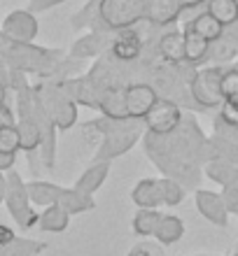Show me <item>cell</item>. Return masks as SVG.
<instances>
[{"label":"cell","instance_id":"15","mask_svg":"<svg viewBox=\"0 0 238 256\" xmlns=\"http://www.w3.org/2000/svg\"><path fill=\"white\" fill-rule=\"evenodd\" d=\"M131 202L138 210H159L163 205L161 198V184L154 177L140 180V182L131 189Z\"/></svg>","mask_w":238,"mask_h":256},{"label":"cell","instance_id":"4","mask_svg":"<svg viewBox=\"0 0 238 256\" xmlns=\"http://www.w3.org/2000/svg\"><path fill=\"white\" fill-rule=\"evenodd\" d=\"M143 133H145L143 122H136V119L117 122L115 128L98 142V147L94 152V163H112L115 158L124 156L143 140Z\"/></svg>","mask_w":238,"mask_h":256},{"label":"cell","instance_id":"17","mask_svg":"<svg viewBox=\"0 0 238 256\" xmlns=\"http://www.w3.org/2000/svg\"><path fill=\"white\" fill-rule=\"evenodd\" d=\"M110 168H112V163H91V166L80 175V180L75 182L73 189L80 191L82 196L94 198V194L101 189L103 184H105V180H108Z\"/></svg>","mask_w":238,"mask_h":256},{"label":"cell","instance_id":"30","mask_svg":"<svg viewBox=\"0 0 238 256\" xmlns=\"http://www.w3.org/2000/svg\"><path fill=\"white\" fill-rule=\"evenodd\" d=\"M0 152H5V154H17V152H21V138H19L17 126L0 128Z\"/></svg>","mask_w":238,"mask_h":256},{"label":"cell","instance_id":"24","mask_svg":"<svg viewBox=\"0 0 238 256\" xmlns=\"http://www.w3.org/2000/svg\"><path fill=\"white\" fill-rule=\"evenodd\" d=\"M56 205H61V208L66 210L70 216L84 214V212L96 210V200H94V198L82 196L80 191H75L73 186H66V189H63V194H61V198H59V202H56Z\"/></svg>","mask_w":238,"mask_h":256},{"label":"cell","instance_id":"5","mask_svg":"<svg viewBox=\"0 0 238 256\" xmlns=\"http://www.w3.org/2000/svg\"><path fill=\"white\" fill-rule=\"evenodd\" d=\"M10 214H12L14 224L19 226L21 230H31L38 226V212H35L33 202L28 198L26 191V182L21 180V175L17 170H10L7 172V191H5V202H3Z\"/></svg>","mask_w":238,"mask_h":256},{"label":"cell","instance_id":"25","mask_svg":"<svg viewBox=\"0 0 238 256\" xmlns=\"http://www.w3.org/2000/svg\"><path fill=\"white\" fill-rule=\"evenodd\" d=\"M45 250H47V242L17 236L10 244L0 247V256H40Z\"/></svg>","mask_w":238,"mask_h":256},{"label":"cell","instance_id":"12","mask_svg":"<svg viewBox=\"0 0 238 256\" xmlns=\"http://www.w3.org/2000/svg\"><path fill=\"white\" fill-rule=\"evenodd\" d=\"M194 205H196L198 214L203 216L208 224L217 226V228H226L229 226V210H226L224 200L217 191L208 189H196L194 191Z\"/></svg>","mask_w":238,"mask_h":256},{"label":"cell","instance_id":"39","mask_svg":"<svg viewBox=\"0 0 238 256\" xmlns=\"http://www.w3.org/2000/svg\"><path fill=\"white\" fill-rule=\"evenodd\" d=\"M184 10H198V7H205L208 0H180Z\"/></svg>","mask_w":238,"mask_h":256},{"label":"cell","instance_id":"33","mask_svg":"<svg viewBox=\"0 0 238 256\" xmlns=\"http://www.w3.org/2000/svg\"><path fill=\"white\" fill-rule=\"evenodd\" d=\"M126 256H166V252H163V244H159L157 240H143L133 244Z\"/></svg>","mask_w":238,"mask_h":256},{"label":"cell","instance_id":"6","mask_svg":"<svg viewBox=\"0 0 238 256\" xmlns=\"http://www.w3.org/2000/svg\"><path fill=\"white\" fill-rule=\"evenodd\" d=\"M222 72H224V66H208L194 70L189 80V94L198 110H219L222 105V91H219Z\"/></svg>","mask_w":238,"mask_h":256},{"label":"cell","instance_id":"21","mask_svg":"<svg viewBox=\"0 0 238 256\" xmlns=\"http://www.w3.org/2000/svg\"><path fill=\"white\" fill-rule=\"evenodd\" d=\"M184 61L189 66H198V63L208 61V54H210V42L201 38L198 33L184 28Z\"/></svg>","mask_w":238,"mask_h":256},{"label":"cell","instance_id":"23","mask_svg":"<svg viewBox=\"0 0 238 256\" xmlns=\"http://www.w3.org/2000/svg\"><path fill=\"white\" fill-rule=\"evenodd\" d=\"M98 112H101L103 116H108V119H129V114H126V102H124V88L103 91Z\"/></svg>","mask_w":238,"mask_h":256},{"label":"cell","instance_id":"26","mask_svg":"<svg viewBox=\"0 0 238 256\" xmlns=\"http://www.w3.org/2000/svg\"><path fill=\"white\" fill-rule=\"evenodd\" d=\"M205 12L215 16L222 26H233L238 24V0H208Z\"/></svg>","mask_w":238,"mask_h":256},{"label":"cell","instance_id":"41","mask_svg":"<svg viewBox=\"0 0 238 256\" xmlns=\"http://www.w3.org/2000/svg\"><path fill=\"white\" fill-rule=\"evenodd\" d=\"M0 102H10V84L0 82Z\"/></svg>","mask_w":238,"mask_h":256},{"label":"cell","instance_id":"40","mask_svg":"<svg viewBox=\"0 0 238 256\" xmlns=\"http://www.w3.org/2000/svg\"><path fill=\"white\" fill-rule=\"evenodd\" d=\"M5 191H7V172H0V205L5 202Z\"/></svg>","mask_w":238,"mask_h":256},{"label":"cell","instance_id":"36","mask_svg":"<svg viewBox=\"0 0 238 256\" xmlns=\"http://www.w3.org/2000/svg\"><path fill=\"white\" fill-rule=\"evenodd\" d=\"M3 126H17V114L10 102H0V128Z\"/></svg>","mask_w":238,"mask_h":256},{"label":"cell","instance_id":"20","mask_svg":"<svg viewBox=\"0 0 238 256\" xmlns=\"http://www.w3.org/2000/svg\"><path fill=\"white\" fill-rule=\"evenodd\" d=\"M70 226V214L61 205H49L38 216V228L42 233H63Z\"/></svg>","mask_w":238,"mask_h":256},{"label":"cell","instance_id":"9","mask_svg":"<svg viewBox=\"0 0 238 256\" xmlns=\"http://www.w3.org/2000/svg\"><path fill=\"white\" fill-rule=\"evenodd\" d=\"M112 42V30H101V28H91L84 35H80L73 44H70L68 56L75 61H94L98 56H103L110 49Z\"/></svg>","mask_w":238,"mask_h":256},{"label":"cell","instance_id":"11","mask_svg":"<svg viewBox=\"0 0 238 256\" xmlns=\"http://www.w3.org/2000/svg\"><path fill=\"white\" fill-rule=\"evenodd\" d=\"M110 56L119 63H136L145 52V38L138 28H124L112 33L110 42Z\"/></svg>","mask_w":238,"mask_h":256},{"label":"cell","instance_id":"31","mask_svg":"<svg viewBox=\"0 0 238 256\" xmlns=\"http://www.w3.org/2000/svg\"><path fill=\"white\" fill-rule=\"evenodd\" d=\"M219 91H222V100L238 96V68H224L222 80H219Z\"/></svg>","mask_w":238,"mask_h":256},{"label":"cell","instance_id":"28","mask_svg":"<svg viewBox=\"0 0 238 256\" xmlns=\"http://www.w3.org/2000/svg\"><path fill=\"white\" fill-rule=\"evenodd\" d=\"M98 2H101V0H87V2L70 16V28H73V30H91L96 19H98Z\"/></svg>","mask_w":238,"mask_h":256},{"label":"cell","instance_id":"42","mask_svg":"<svg viewBox=\"0 0 238 256\" xmlns=\"http://www.w3.org/2000/svg\"><path fill=\"white\" fill-rule=\"evenodd\" d=\"M196 256H222V254H196Z\"/></svg>","mask_w":238,"mask_h":256},{"label":"cell","instance_id":"38","mask_svg":"<svg viewBox=\"0 0 238 256\" xmlns=\"http://www.w3.org/2000/svg\"><path fill=\"white\" fill-rule=\"evenodd\" d=\"M14 163H17V154H5V152H0V172L14 170Z\"/></svg>","mask_w":238,"mask_h":256},{"label":"cell","instance_id":"34","mask_svg":"<svg viewBox=\"0 0 238 256\" xmlns=\"http://www.w3.org/2000/svg\"><path fill=\"white\" fill-rule=\"evenodd\" d=\"M219 196H222V200H224L229 214L238 216V184H233V186H224V189L219 191Z\"/></svg>","mask_w":238,"mask_h":256},{"label":"cell","instance_id":"14","mask_svg":"<svg viewBox=\"0 0 238 256\" xmlns=\"http://www.w3.org/2000/svg\"><path fill=\"white\" fill-rule=\"evenodd\" d=\"M157 54L163 63L182 66L184 61V33L177 28H166L157 40Z\"/></svg>","mask_w":238,"mask_h":256},{"label":"cell","instance_id":"7","mask_svg":"<svg viewBox=\"0 0 238 256\" xmlns=\"http://www.w3.org/2000/svg\"><path fill=\"white\" fill-rule=\"evenodd\" d=\"M182 116H184V112L180 105H175L173 100H166V98H159V102L150 110V114L143 119L145 133L170 135L177 126H180Z\"/></svg>","mask_w":238,"mask_h":256},{"label":"cell","instance_id":"22","mask_svg":"<svg viewBox=\"0 0 238 256\" xmlns=\"http://www.w3.org/2000/svg\"><path fill=\"white\" fill-rule=\"evenodd\" d=\"M184 236V222L177 214H161L157 226V233H154V240L159 244H175L180 242Z\"/></svg>","mask_w":238,"mask_h":256},{"label":"cell","instance_id":"1","mask_svg":"<svg viewBox=\"0 0 238 256\" xmlns=\"http://www.w3.org/2000/svg\"><path fill=\"white\" fill-rule=\"evenodd\" d=\"M140 142L145 154L161 170L163 177L180 182L184 189H196L203 177L201 166L210 161V142L194 116L184 114L170 135L143 133Z\"/></svg>","mask_w":238,"mask_h":256},{"label":"cell","instance_id":"3","mask_svg":"<svg viewBox=\"0 0 238 256\" xmlns=\"http://www.w3.org/2000/svg\"><path fill=\"white\" fill-rule=\"evenodd\" d=\"M147 2L150 0H101L94 28L112 30V33L124 28H136L145 21Z\"/></svg>","mask_w":238,"mask_h":256},{"label":"cell","instance_id":"8","mask_svg":"<svg viewBox=\"0 0 238 256\" xmlns=\"http://www.w3.org/2000/svg\"><path fill=\"white\" fill-rule=\"evenodd\" d=\"M0 33L21 44H33V40L40 33V24H38V16L28 10H14L3 19Z\"/></svg>","mask_w":238,"mask_h":256},{"label":"cell","instance_id":"29","mask_svg":"<svg viewBox=\"0 0 238 256\" xmlns=\"http://www.w3.org/2000/svg\"><path fill=\"white\" fill-rule=\"evenodd\" d=\"M159 184H161V198H163V205H166V208H177V205L184 200L187 189H184L180 182L168 180V177H161Z\"/></svg>","mask_w":238,"mask_h":256},{"label":"cell","instance_id":"27","mask_svg":"<svg viewBox=\"0 0 238 256\" xmlns=\"http://www.w3.org/2000/svg\"><path fill=\"white\" fill-rule=\"evenodd\" d=\"M159 219H161V212L159 210H138L133 214V222H131V228L138 238H154L159 226Z\"/></svg>","mask_w":238,"mask_h":256},{"label":"cell","instance_id":"19","mask_svg":"<svg viewBox=\"0 0 238 256\" xmlns=\"http://www.w3.org/2000/svg\"><path fill=\"white\" fill-rule=\"evenodd\" d=\"M203 175L210 180V182L219 184L222 189L224 186H233L238 184V166L229 161H219V158H212L203 166Z\"/></svg>","mask_w":238,"mask_h":256},{"label":"cell","instance_id":"2","mask_svg":"<svg viewBox=\"0 0 238 256\" xmlns=\"http://www.w3.org/2000/svg\"><path fill=\"white\" fill-rule=\"evenodd\" d=\"M33 98L56 126V130H70L77 124V102L70 100L59 84L38 80L33 84Z\"/></svg>","mask_w":238,"mask_h":256},{"label":"cell","instance_id":"13","mask_svg":"<svg viewBox=\"0 0 238 256\" xmlns=\"http://www.w3.org/2000/svg\"><path fill=\"white\" fill-rule=\"evenodd\" d=\"M184 7L180 0H150L145 10V24L154 28H173L182 19Z\"/></svg>","mask_w":238,"mask_h":256},{"label":"cell","instance_id":"32","mask_svg":"<svg viewBox=\"0 0 238 256\" xmlns=\"http://www.w3.org/2000/svg\"><path fill=\"white\" fill-rule=\"evenodd\" d=\"M217 116L224 124L238 128V96H233V98H224V100H222V105H219V110H217Z\"/></svg>","mask_w":238,"mask_h":256},{"label":"cell","instance_id":"16","mask_svg":"<svg viewBox=\"0 0 238 256\" xmlns=\"http://www.w3.org/2000/svg\"><path fill=\"white\" fill-rule=\"evenodd\" d=\"M63 189L66 186H61V184H56V182H49V180H31V182H26L28 198H31V202H33L35 208L56 205Z\"/></svg>","mask_w":238,"mask_h":256},{"label":"cell","instance_id":"37","mask_svg":"<svg viewBox=\"0 0 238 256\" xmlns=\"http://www.w3.org/2000/svg\"><path fill=\"white\" fill-rule=\"evenodd\" d=\"M14 238H17V230H14L12 226H7V224H0V247L10 244Z\"/></svg>","mask_w":238,"mask_h":256},{"label":"cell","instance_id":"18","mask_svg":"<svg viewBox=\"0 0 238 256\" xmlns=\"http://www.w3.org/2000/svg\"><path fill=\"white\" fill-rule=\"evenodd\" d=\"M184 28H189V30H194V33H198L201 38H205V40L210 42H217L222 35H224V26L219 24L215 16H210V14L205 12V7H203V12H198L194 14L187 24H184Z\"/></svg>","mask_w":238,"mask_h":256},{"label":"cell","instance_id":"10","mask_svg":"<svg viewBox=\"0 0 238 256\" xmlns=\"http://www.w3.org/2000/svg\"><path fill=\"white\" fill-rule=\"evenodd\" d=\"M124 102H126L129 119L143 122L150 114V110L159 102V94L152 88L150 82H133L124 88Z\"/></svg>","mask_w":238,"mask_h":256},{"label":"cell","instance_id":"35","mask_svg":"<svg viewBox=\"0 0 238 256\" xmlns=\"http://www.w3.org/2000/svg\"><path fill=\"white\" fill-rule=\"evenodd\" d=\"M66 0H31L28 2V12L31 14H42V12H49L52 7H59V5H63Z\"/></svg>","mask_w":238,"mask_h":256}]
</instances>
